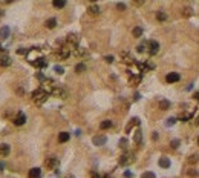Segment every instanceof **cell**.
<instances>
[{"label":"cell","instance_id":"6da1fadb","mask_svg":"<svg viewBox=\"0 0 199 178\" xmlns=\"http://www.w3.org/2000/svg\"><path fill=\"white\" fill-rule=\"evenodd\" d=\"M47 95H49V94H47L46 91H43L41 88H38V89H35V91L32 92V100H34L35 105L40 106V105H43L44 101L47 100Z\"/></svg>","mask_w":199,"mask_h":178},{"label":"cell","instance_id":"7a4b0ae2","mask_svg":"<svg viewBox=\"0 0 199 178\" xmlns=\"http://www.w3.org/2000/svg\"><path fill=\"white\" fill-rule=\"evenodd\" d=\"M158 51H159V43H158L156 40L147 42V52H148V54H150V55H155Z\"/></svg>","mask_w":199,"mask_h":178},{"label":"cell","instance_id":"3957f363","mask_svg":"<svg viewBox=\"0 0 199 178\" xmlns=\"http://www.w3.org/2000/svg\"><path fill=\"white\" fill-rule=\"evenodd\" d=\"M133 154H129V152H126V154H122L121 157H119V164L121 166H127V164H130V163H133Z\"/></svg>","mask_w":199,"mask_h":178},{"label":"cell","instance_id":"277c9868","mask_svg":"<svg viewBox=\"0 0 199 178\" xmlns=\"http://www.w3.org/2000/svg\"><path fill=\"white\" fill-rule=\"evenodd\" d=\"M44 166H46L47 169H55V167L58 166V160H57L55 157H47V158L44 160Z\"/></svg>","mask_w":199,"mask_h":178},{"label":"cell","instance_id":"5b68a950","mask_svg":"<svg viewBox=\"0 0 199 178\" xmlns=\"http://www.w3.org/2000/svg\"><path fill=\"white\" fill-rule=\"evenodd\" d=\"M24 123H26V115H24L23 112H18V114L14 117V124H15V126H23Z\"/></svg>","mask_w":199,"mask_h":178},{"label":"cell","instance_id":"8992f818","mask_svg":"<svg viewBox=\"0 0 199 178\" xmlns=\"http://www.w3.org/2000/svg\"><path fill=\"white\" fill-rule=\"evenodd\" d=\"M9 65H11V57H9L6 52L0 54V68H6V66H9Z\"/></svg>","mask_w":199,"mask_h":178},{"label":"cell","instance_id":"52a82bcc","mask_svg":"<svg viewBox=\"0 0 199 178\" xmlns=\"http://www.w3.org/2000/svg\"><path fill=\"white\" fill-rule=\"evenodd\" d=\"M31 65H32V66H35V68H46V66H47V62H46V59H44V57H38V59L32 60V62H31Z\"/></svg>","mask_w":199,"mask_h":178},{"label":"cell","instance_id":"ba28073f","mask_svg":"<svg viewBox=\"0 0 199 178\" xmlns=\"http://www.w3.org/2000/svg\"><path fill=\"white\" fill-rule=\"evenodd\" d=\"M179 74L178 72H170L167 77H165V80H167V83H176V82H179Z\"/></svg>","mask_w":199,"mask_h":178},{"label":"cell","instance_id":"9c48e42d","mask_svg":"<svg viewBox=\"0 0 199 178\" xmlns=\"http://www.w3.org/2000/svg\"><path fill=\"white\" fill-rule=\"evenodd\" d=\"M69 55H70V49H69L66 45H64V46H61V48H60V51H58V57H60V59H67Z\"/></svg>","mask_w":199,"mask_h":178},{"label":"cell","instance_id":"30bf717a","mask_svg":"<svg viewBox=\"0 0 199 178\" xmlns=\"http://www.w3.org/2000/svg\"><path fill=\"white\" fill-rule=\"evenodd\" d=\"M9 152H11L9 144H5V143L0 144V157H8V155H9Z\"/></svg>","mask_w":199,"mask_h":178},{"label":"cell","instance_id":"8fae6325","mask_svg":"<svg viewBox=\"0 0 199 178\" xmlns=\"http://www.w3.org/2000/svg\"><path fill=\"white\" fill-rule=\"evenodd\" d=\"M92 141H93L95 146H103V144L106 143V137H104V135H96V137L92 138Z\"/></svg>","mask_w":199,"mask_h":178},{"label":"cell","instance_id":"7c38bea8","mask_svg":"<svg viewBox=\"0 0 199 178\" xmlns=\"http://www.w3.org/2000/svg\"><path fill=\"white\" fill-rule=\"evenodd\" d=\"M28 176H29V178H40V176H41V169H38V167H32V169L29 170Z\"/></svg>","mask_w":199,"mask_h":178},{"label":"cell","instance_id":"4fadbf2b","mask_svg":"<svg viewBox=\"0 0 199 178\" xmlns=\"http://www.w3.org/2000/svg\"><path fill=\"white\" fill-rule=\"evenodd\" d=\"M51 94L55 95V97H60V98H64V97H66V92H64L61 88H54V89L51 91Z\"/></svg>","mask_w":199,"mask_h":178},{"label":"cell","instance_id":"5bb4252c","mask_svg":"<svg viewBox=\"0 0 199 178\" xmlns=\"http://www.w3.org/2000/svg\"><path fill=\"white\" fill-rule=\"evenodd\" d=\"M8 35H9V28L8 26H2V28H0V40L8 39Z\"/></svg>","mask_w":199,"mask_h":178},{"label":"cell","instance_id":"9a60e30c","mask_svg":"<svg viewBox=\"0 0 199 178\" xmlns=\"http://www.w3.org/2000/svg\"><path fill=\"white\" fill-rule=\"evenodd\" d=\"M87 11H89L90 15H98V14H100V6L93 3V5H90V6L87 8Z\"/></svg>","mask_w":199,"mask_h":178},{"label":"cell","instance_id":"2e32d148","mask_svg":"<svg viewBox=\"0 0 199 178\" xmlns=\"http://www.w3.org/2000/svg\"><path fill=\"white\" fill-rule=\"evenodd\" d=\"M44 25H46V28L52 29V28H55V26H57V20H55V18H47Z\"/></svg>","mask_w":199,"mask_h":178},{"label":"cell","instance_id":"e0dca14e","mask_svg":"<svg viewBox=\"0 0 199 178\" xmlns=\"http://www.w3.org/2000/svg\"><path fill=\"white\" fill-rule=\"evenodd\" d=\"M69 138H70V135L67 132H60V135H58V141L60 143H66Z\"/></svg>","mask_w":199,"mask_h":178},{"label":"cell","instance_id":"ac0fdd59","mask_svg":"<svg viewBox=\"0 0 199 178\" xmlns=\"http://www.w3.org/2000/svg\"><path fill=\"white\" fill-rule=\"evenodd\" d=\"M138 124H139V120H138L136 117H135V118H132V120H130V124L126 128V131H127V132H130V129L133 128V126H138Z\"/></svg>","mask_w":199,"mask_h":178},{"label":"cell","instance_id":"d6986e66","mask_svg":"<svg viewBox=\"0 0 199 178\" xmlns=\"http://www.w3.org/2000/svg\"><path fill=\"white\" fill-rule=\"evenodd\" d=\"M52 5H54V8H64L66 2H64V0H54Z\"/></svg>","mask_w":199,"mask_h":178},{"label":"cell","instance_id":"ffe728a7","mask_svg":"<svg viewBox=\"0 0 199 178\" xmlns=\"http://www.w3.org/2000/svg\"><path fill=\"white\" fill-rule=\"evenodd\" d=\"M159 166H161V167H164V169H165V167H170V160H168V158H165V157H164V158H161V160H159Z\"/></svg>","mask_w":199,"mask_h":178},{"label":"cell","instance_id":"44dd1931","mask_svg":"<svg viewBox=\"0 0 199 178\" xmlns=\"http://www.w3.org/2000/svg\"><path fill=\"white\" fill-rule=\"evenodd\" d=\"M159 108H161L162 111L168 109V108H170V101H167V100H161V101H159Z\"/></svg>","mask_w":199,"mask_h":178},{"label":"cell","instance_id":"7402d4cb","mask_svg":"<svg viewBox=\"0 0 199 178\" xmlns=\"http://www.w3.org/2000/svg\"><path fill=\"white\" fill-rule=\"evenodd\" d=\"M141 82V75H132V77H130V85H138Z\"/></svg>","mask_w":199,"mask_h":178},{"label":"cell","instance_id":"603a6c76","mask_svg":"<svg viewBox=\"0 0 199 178\" xmlns=\"http://www.w3.org/2000/svg\"><path fill=\"white\" fill-rule=\"evenodd\" d=\"M100 128H101V129H109V128H112V121H110V120H104L101 124H100Z\"/></svg>","mask_w":199,"mask_h":178},{"label":"cell","instance_id":"cb8c5ba5","mask_svg":"<svg viewBox=\"0 0 199 178\" xmlns=\"http://www.w3.org/2000/svg\"><path fill=\"white\" fill-rule=\"evenodd\" d=\"M132 34H133V37H141V35H142V29H141L139 26H136V28H133Z\"/></svg>","mask_w":199,"mask_h":178},{"label":"cell","instance_id":"d4e9b609","mask_svg":"<svg viewBox=\"0 0 199 178\" xmlns=\"http://www.w3.org/2000/svg\"><path fill=\"white\" fill-rule=\"evenodd\" d=\"M141 137H142V134H141V131H139V129H138V131H136V132H135V137H133V141H135V143H136V144H138V143H139V141H141Z\"/></svg>","mask_w":199,"mask_h":178},{"label":"cell","instance_id":"484cf974","mask_svg":"<svg viewBox=\"0 0 199 178\" xmlns=\"http://www.w3.org/2000/svg\"><path fill=\"white\" fill-rule=\"evenodd\" d=\"M83 71H86V66H84V63H78L77 66H75V72H83Z\"/></svg>","mask_w":199,"mask_h":178},{"label":"cell","instance_id":"4316f807","mask_svg":"<svg viewBox=\"0 0 199 178\" xmlns=\"http://www.w3.org/2000/svg\"><path fill=\"white\" fill-rule=\"evenodd\" d=\"M121 57L124 59V62H126V63H130V62H132V57H130V54H127V52H122Z\"/></svg>","mask_w":199,"mask_h":178},{"label":"cell","instance_id":"83f0119b","mask_svg":"<svg viewBox=\"0 0 199 178\" xmlns=\"http://www.w3.org/2000/svg\"><path fill=\"white\" fill-rule=\"evenodd\" d=\"M156 18H158V20H159V22H164V20H165V18H167V15H165V14H164V12H162V11H159V12H158V14H156Z\"/></svg>","mask_w":199,"mask_h":178},{"label":"cell","instance_id":"f1b7e54d","mask_svg":"<svg viewBox=\"0 0 199 178\" xmlns=\"http://www.w3.org/2000/svg\"><path fill=\"white\" fill-rule=\"evenodd\" d=\"M141 178H156V176H155L153 172H144V173L141 175Z\"/></svg>","mask_w":199,"mask_h":178},{"label":"cell","instance_id":"f546056e","mask_svg":"<svg viewBox=\"0 0 199 178\" xmlns=\"http://www.w3.org/2000/svg\"><path fill=\"white\" fill-rule=\"evenodd\" d=\"M119 147H122V149L127 147V140H126V138H121V140H119Z\"/></svg>","mask_w":199,"mask_h":178},{"label":"cell","instance_id":"4dcf8cb0","mask_svg":"<svg viewBox=\"0 0 199 178\" xmlns=\"http://www.w3.org/2000/svg\"><path fill=\"white\" fill-rule=\"evenodd\" d=\"M54 71H55L57 74H63V71H64V69H63L61 66H55V68H54Z\"/></svg>","mask_w":199,"mask_h":178},{"label":"cell","instance_id":"1f68e13d","mask_svg":"<svg viewBox=\"0 0 199 178\" xmlns=\"http://www.w3.org/2000/svg\"><path fill=\"white\" fill-rule=\"evenodd\" d=\"M197 160H199V158H197V155H191L188 161H190V163H197Z\"/></svg>","mask_w":199,"mask_h":178},{"label":"cell","instance_id":"d6a6232c","mask_svg":"<svg viewBox=\"0 0 199 178\" xmlns=\"http://www.w3.org/2000/svg\"><path fill=\"white\" fill-rule=\"evenodd\" d=\"M104 60H106L107 63H112V62H113V57H112V55H106V57H104Z\"/></svg>","mask_w":199,"mask_h":178},{"label":"cell","instance_id":"836d02e7","mask_svg":"<svg viewBox=\"0 0 199 178\" xmlns=\"http://www.w3.org/2000/svg\"><path fill=\"white\" fill-rule=\"evenodd\" d=\"M175 121H176V118H168V120H167V124L171 126V124H175Z\"/></svg>","mask_w":199,"mask_h":178},{"label":"cell","instance_id":"e575fe53","mask_svg":"<svg viewBox=\"0 0 199 178\" xmlns=\"http://www.w3.org/2000/svg\"><path fill=\"white\" fill-rule=\"evenodd\" d=\"M178 144H179V141H178V140H173V141H171V147H175V149H176V147H178Z\"/></svg>","mask_w":199,"mask_h":178},{"label":"cell","instance_id":"d590c367","mask_svg":"<svg viewBox=\"0 0 199 178\" xmlns=\"http://www.w3.org/2000/svg\"><path fill=\"white\" fill-rule=\"evenodd\" d=\"M116 8H118V9H124V8H126V5H124V3H118Z\"/></svg>","mask_w":199,"mask_h":178},{"label":"cell","instance_id":"8d00e7d4","mask_svg":"<svg viewBox=\"0 0 199 178\" xmlns=\"http://www.w3.org/2000/svg\"><path fill=\"white\" fill-rule=\"evenodd\" d=\"M17 54H21V55H23V54H26V49H18V51H17Z\"/></svg>","mask_w":199,"mask_h":178},{"label":"cell","instance_id":"74e56055","mask_svg":"<svg viewBox=\"0 0 199 178\" xmlns=\"http://www.w3.org/2000/svg\"><path fill=\"white\" fill-rule=\"evenodd\" d=\"M193 98L199 101V92H194V94H193Z\"/></svg>","mask_w":199,"mask_h":178},{"label":"cell","instance_id":"f35d334b","mask_svg":"<svg viewBox=\"0 0 199 178\" xmlns=\"http://www.w3.org/2000/svg\"><path fill=\"white\" fill-rule=\"evenodd\" d=\"M124 176H126V178H132V173H130V172H126V173H124Z\"/></svg>","mask_w":199,"mask_h":178},{"label":"cell","instance_id":"ab89813d","mask_svg":"<svg viewBox=\"0 0 199 178\" xmlns=\"http://www.w3.org/2000/svg\"><path fill=\"white\" fill-rule=\"evenodd\" d=\"M92 178H100V176H98V175H95V173H93V175H92Z\"/></svg>","mask_w":199,"mask_h":178},{"label":"cell","instance_id":"60d3db41","mask_svg":"<svg viewBox=\"0 0 199 178\" xmlns=\"http://www.w3.org/2000/svg\"><path fill=\"white\" fill-rule=\"evenodd\" d=\"M197 143H199V138H197Z\"/></svg>","mask_w":199,"mask_h":178}]
</instances>
